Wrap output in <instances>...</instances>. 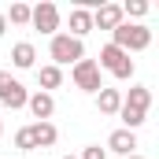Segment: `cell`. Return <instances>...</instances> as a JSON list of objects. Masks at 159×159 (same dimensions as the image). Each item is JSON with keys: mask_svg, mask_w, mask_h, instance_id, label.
<instances>
[{"mask_svg": "<svg viewBox=\"0 0 159 159\" xmlns=\"http://www.w3.org/2000/svg\"><path fill=\"white\" fill-rule=\"evenodd\" d=\"M30 26L41 30V34H48V37H56L59 34V7L52 4V0H41L30 7Z\"/></svg>", "mask_w": 159, "mask_h": 159, "instance_id": "cell-5", "label": "cell"}, {"mask_svg": "<svg viewBox=\"0 0 159 159\" xmlns=\"http://www.w3.org/2000/svg\"><path fill=\"white\" fill-rule=\"evenodd\" d=\"M122 22V4H100L96 11H93V30H115Z\"/></svg>", "mask_w": 159, "mask_h": 159, "instance_id": "cell-9", "label": "cell"}, {"mask_svg": "<svg viewBox=\"0 0 159 159\" xmlns=\"http://www.w3.org/2000/svg\"><path fill=\"white\" fill-rule=\"evenodd\" d=\"M122 107L148 115V107H152V89H148V85H129V93L122 96Z\"/></svg>", "mask_w": 159, "mask_h": 159, "instance_id": "cell-10", "label": "cell"}, {"mask_svg": "<svg viewBox=\"0 0 159 159\" xmlns=\"http://www.w3.org/2000/svg\"><path fill=\"white\" fill-rule=\"evenodd\" d=\"M89 30H93V11H89V7H74V11H70V30H67V34L78 37V41H85Z\"/></svg>", "mask_w": 159, "mask_h": 159, "instance_id": "cell-12", "label": "cell"}, {"mask_svg": "<svg viewBox=\"0 0 159 159\" xmlns=\"http://www.w3.org/2000/svg\"><path fill=\"white\" fill-rule=\"evenodd\" d=\"M11 63H15L19 70H30V67L37 63V48H34L30 41H19V44L11 48Z\"/></svg>", "mask_w": 159, "mask_h": 159, "instance_id": "cell-14", "label": "cell"}, {"mask_svg": "<svg viewBox=\"0 0 159 159\" xmlns=\"http://www.w3.org/2000/svg\"><path fill=\"white\" fill-rule=\"evenodd\" d=\"M26 100H30L26 85H22L19 78H11L7 70H0V104L11 107V111H19V107H26Z\"/></svg>", "mask_w": 159, "mask_h": 159, "instance_id": "cell-6", "label": "cell"}, {"mask_svg": "<svg viewBox=\"0 0 159 159\" xmlns=\"http://www.w3.org/2000/svg\"><path fill=\"white\" fill-rule=\"evenodd\" d=\"M78 159H111V156H107L100 144H89V148H81V156H78Z\"/></svg>", "mask_w": 159, "mask_h": 159, "instance_id": "cell-19", "label": "cell"}, {"mask_svg": "<svg viewBox=\"0 0 159 159\" xmlns=\"http://www.w3.org/2000/svg\"><path fill=\"white\" fill-rule=\"evenodd\" d=\"M63 159H78V156H63Z\"/></svg>", "mask_w": 159, "mask_h": 159, "instance_id": "cell-22", "label": "cell"}, {"mask_svg": "<svg viewBox=\"0 0 159 159\" xmlns=\"http://www.w3.org/2000/svg\"><path fill=\"white\" fill-rule=\"evenodd\" d=\"M37 81H41V93H52V89L63 85V70L48 63V67H41V70H37Z\"/></svg>", "mask_w": 159, "mask_h": 159, "instance_id": "cell-15", "label": "cell"}, {"mask_svg": "<svg viewBox=\"0 0 159 159\" xmlns=\"http://www.w3.org/2000/svg\"><path fill=\"white\" fill-rule=\"evenodd\" d=\"M26 107H30V115L37 122H52V115H56V100H52V93H30V100H26Z\"/></svg>", "mask_w": 159, "mask_h": 159, "instance_id": "cell-8", "label": "cell"}, {"mask_svg": "<svg viewBox=\"0 0 159 159\" xmlns=\"http://www.w3.org/2000/svg\"><path fill=\"white\" fill-rule=\"evenodd\" d=\"M4 30H7V19H4V11H0V37H4Z\"/></svg>", "mask_w": 159, "mask_h": 159, "instance_id": "cell-20", "label": "cell"}, {"mask_svg": "<svg viewBox=\"0 0 159 159\" xmlns=\"http://www.w3.org/2000/svg\"><path fill=\"white\" fill-rule=\"evenodd\" d=\"M15 148H19V152H37V144H34V137H30V126H22V129L15 133Z\"/></svg>", "mask_w": 159, "mask_h": 159, "instance_id": "cell-18", "label": "cell"}, {"mask_svg": "<svg viewBox=\"0 0 159 159\" xmlns=\"http://www.w3.org/2000/svg\"><path fill=\"white\" fill-rule=\"evenodd\" d=\"M0 133H4V122H0Z\"/></svg>", "mask_w": 159, "mask_h": 159, "instance_id": "cell-23", "label": "cell"}, {"mask_svg": "<svg viewBox=\"0 0 159 159\" xmlns=\"http://www.w3.org/2000/svg\"><path fill=\"white\" fill-rule=\"evenodd\" d=\"M148 15V0H126L122 4V19L129 22V19H144Z\"/></svg>", "mask_w": 159, "mask_h": 159, "instance_id": "cell-17", "label": "cell"}, {"mask_svg": "<svg viewBox=\"0 0 159 159\" xmlns=\"http://www.w3.org/2000/svg\"><path fill=\"white\" fill-rule=\"evenodd\" d=\"M48 56H52V67H74L78 59H85V41L70 37V34H56L48 41Z\"/></svg>", "mask_w": 159, "mask_h": 159, "instance_id": "cell-2", "label": "cell"}, {"mask_svg": "<svg viewBox=\"0 0 159 159\" xmlns=\"http://www.w3.org/2000/svg\"><path fill=\"white\" fill-rule=\"evenodd\" d=\"M70 81L78 85L81 93H100L104 89V81H100V67H96V59H78L74 67H70Z\"/></svg>", "mask_w": 159, "mask_h": 159, "instance_id": "cell-4", "label": "cell"}, {"mask_svg": "<svg viewBox=\"0 0 159 159\" xmlns=\"http://www.w3.org/2000/svg\"><path fill=\"white\" fill-rule=\"evenodd\" d=\"M4 19L11 26H30V4H11V11H4Z\"/></svg>", "mask_w": 159, "mask_h": 159, "instance_id": "cell-16", "label": "cell"}, {"mask_svg": "<svg viewBox=\"0 0 159 159\" xmlns=\"http://www.w3.org/2000/svg\"><path fill=\"white\" fill-rule=\"evenodd\" d=\"M119 107H122V89H100L96 93V111L100 115H119Z\"/></svg>", "mask_w": 159, "mask_h": 159, "instance_id": "cell-11", "label": "cell"}, {"mask_svg": "<svg viewBox=\"0 0 159 159\" xmlns=\"http://www.w3.org/2000/svg\"><path fill=\"white\" fill-rule=\"evenodd\" d=\"M126 159H144V156H126Z\"/></svg>", "mask_w": 159, "mask_h": 159, "instance_id": "cell-21", "label": "cell"}, {"mask_svg": "<svg viewBox=\"0 0 159 159\" xmlns=\"http://www.w3.org/2000/svg\"><path fill=\"white\" fill-rule=\"evenodd\" d=\"M96 67H100V70H111L119 81H129V78H133V70H137V67H133V59H129L122 48H115V44H104V48H100Z\"/></svg>", "mask_w": 159, "mask_h": 159, "instance_id": "cell-3", "label": "cell"}, {"mask_svg": "<svg viewBox=\"0 0 159 159\" xmlns=\"http://www.w3.org/2000/svg\"><path fill=\"white\" fill-rule=\"evenodd\" d=\"M30 137H34L37 148H52V144L59 141V129H56L52 122H34V126H30Z\"/></svg>", "mask_w": 159, "mask_h": 159, "instance_id": "cell-13", "label": "cell"}, {"mask_svg": "<svg viewBox=\"0 0 159 159\" xmlns=\"http://www.w3.org/2000/svg\"><path fill=\"white\" fill-rule=\"evenodd\" d=\"M111 44L122 48L126 56H129V52H144V48L152 44V30H148L144 22H126V19H122L119 26L111 30Z\"/></svg>", "mask_w": 159, "mask_h": 159, "instance_id": "cell-1", "label": "cell"}, {"mask_svg": "<svg viewBox=\"0 0 159 159\" xmlns=\"http://www.w3.org/2000/svg\"><path fill=\"white\" fill-rule=\"evenodd\" d=\"M104 152H111L115 159L137 156V133H129V129H115V133L107 137V148H104Z\"/></svg>", "mask_w": 159, "mask_h": 159, "instance_id": "cell-7", "label": "cell"}]
</instances>
